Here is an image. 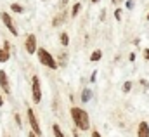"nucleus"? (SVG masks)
<instances>
[{
    "label": "nucleus",
    "mask_w": 149,
    "mask_h": 137,
    "mask_svg": "<svg viewBox=\"0 0 149 137\" xmlns=\"http://www.w3.org/2000/svg\"><path fill=\"white\" fill-rule=\"evenodd\" d=\"M71 116L74 120V125L80 129V130H88L90 127V122H88V113L81 108H71Z\"/></svg>",
    "instance_id": "1"
},
{
    "label": "nucleus",
    "mask_w": 149,
    "mask_h": 137,
    "mask_svg": "<svg viewBox=\"0 0 149 137\" xmlns=\"http://www.w3.org/2000/svg\"><path fill=\"white\" fill-rule=\"evenodd\" d=\"M37 52H38V59H40V63H42V64H45L47 68H50V69L57 68V63L54 61V57H52L45 49H38Z\"/></svg>",
    "instance_id": "2"
},
{
    "label": "nucleus",
    "mask_w": 149,
    "mask_h": 137,
    "mask_svg": "<svg viewBox=\"0 0 149 137\" xmlns=\"http://www.w3.org/2000/svg\"><path fill=\"white\" fill-rule=\"evenodd\" d=\"M31 94H33V103H40L42 101V87H40V78L33 76L31 80Z\"/></svg>",
    "instance_id": "3"
},
{
    "label": "nucleus",
    "mask_w": 149,
    "mask_h": 137,
    "mask_svg": "<svg viewBox=\"0 0 149 137\" xmlns=\"http://www.w3.org/2000/svg\"><path fill=\"white\" fill-rule=\"evenodd\" d=\"M28 120H30V125H31L33 132H35L37 136H40V134H42V129H40V125H38V120H37V116H35V113H33L31 108L28 109Z\"/></svg>",
    "instance_id": "4"
},
{
    "label": "nucleus",
    "mask_w": 149,
    "mask_h": 137,
    "mask_svg": "<svg viewBox=\"0 0 149 137\" xmlns=\"http://www.w3.org/2000/svg\"><path fill=\"white\" fill-rule=\"evenodd\" d=\"M2 21H3V24L9 28V31L12 35H17V30H16V26H14V21H12V17L7 14V12H2Z\"/></svg>",
    "instance_id": "5"
},
{
    "label": "nucleus",
    "mask_w": 149,
    "mask_h": 137,
    "mask_svg": "<svg viewBox=\"0 0 149 137\" xmlns=\"http://www.w3.org/2000/svg\"><path fill=\"white\" fill-rule=\"evenodd\" d=\"M26 52L28 54L37 52V36L35 35H28L26 36Z\"/></svg>",
    "instance_id": "6"
},
{
    "label": "nucleus",
    "mask_w": 149,
    "mask_h": 137,
    "mask_svg": "<svg viewBox=\"0 0 149 137\" xmlns=\"http://www.w3.org/2000/svg\"><path fill=\"white\" fill-rule=\"evenodd\" d=\"M0 87H2V90H5V94H9V92H10L9 78H7V75H5V71H0Z\"/></svg>",
    "instance_id": "7"
},
{
    "label": "nucleus",
    "mask_w": 149,
    "mask_h": 137,
    "mask_svg": "<svg viewBox=\"0 0 149 137\" xmlns=\"http://www.w3.org/2000/svg\"><path fill=\"white\" fill-rule=\"evenodd\" d=\"M137 137H149V125L146 122H141L139 125V132H137Z\"/></svg>",
    "instance_id": "8"
},
{
    "label": "nucleus",
    "mask_w": 149,
    "mask_h": 137,
    "mask_svg": "<svg viewBox=\"0 0 149 137\" xmlns=\"http://www.w3.org/2000/svg\"><path fill=\"white\" fill-rule=\"evenodd\" d=\"M101 57H102V50H99V49H97V50H94V52H92L90 61H94V63H95V61H99Z\"/></svg>",
    "instance_id": "9"
},
{
    "label": "nucleus",
    "mask_w": 149,
    "mask_h": 137,
    "mask_svg": "<svg viewBox=\"0 0 149 137\" xmlns=\"http://www.w3.org/2000/svg\"><path fill=\"white\" fill-rule=\"evenodd\" d=\"M5 61H9V50L0 49V63H5Z\"/></svg>",
    "instance_id": "10"
},
{
    "label": "nucleus",
    "mask_w": 149,
    "mask_h": 137,
    "mask_svg": "<svg viewBox=\"0 0 149 137\" xmlns=\"http://www.w3.org/2000/svg\"><path fill=\"white\" fill-rule=\"evenodd\" d=\"M52 130H54V136H56V137H64V134L61 132V129H59V125H57V123H54V125H52Z\"/></svg>",
    "instance_id": "11"
},
{
    "label": "nucleus",
    "mask_w": 149,
    "mask_h": 137,
    "mask_svg": "<svg viewBox=\"0 0 149 137\" xmlns=\"http://www.w3.org/2000/svg\"><path fill=\"white\" fill-rule=\"evenodd\" d=\"M88 99H90V90H88V89H83V92H81V101H83V103H88Z\"/></svg>",
    "instance_id": "12"
},
{
    "label": "nucleus",
    "mask_w": 149,
    "mask_h": 137,
    "mask_svg": "<svg viewBox=\"0 0 149 137\" xmlns=\"http://www.w3.org/2000/svg\"><path fill=\"white\" fill-rule=\"evenodd\" d=\"M70 43V36H68V33H61V45H68Z\"/></svg>",
    "instance_id": "13"
},
{
    "label": "nucleus",
    "mask_w": 149,
    "mask_h": 137,
    "mask_svg": "<svg viewBox=\"0 0 149 137\" xmlns=\"http://www.w3.org/2000/svg\"><path fill=\"white\" fill-rule=\"evenodd\" d=\"M10 9H12V12H23V5H19V3H12Z\"/></svg>",
    "instance_id": "14"
},
{
    "label": "nucleus",
    "mask_w": 149,
    "mask_h": 137,
    "mask_svg": "<svg viewBox=\"0 0 149 137\" xmlns=\"http://www.w3.org/2000/svg\"><path fill=\"white\" fill-rule=\"evenodd\" d=\"M80 7H81L80 3H74V5H73V9H71V16H76V14L80 12Z\"/></svg>",
    "instance_id": "15"
},
{
    "label": "nucleus",
    "mask_w": 149,
    "mask_h": 137,
    "mask_svg": "<svg viewBox=\"0 0 149 137\" xmlns=\"http://www.w3.org/2000/svg\"><path fill=\"white\" fill-rule=\"evenodd\" d=\"M130 89H132V82H125L123 83V92H128Z\"/></svg>",
    "instance_id": "16"
},
{
    "label": "nucleus",
    "mask_w": 149,
    "mask_h": 137,
    "mask_svg": "<svg viewBox=\"0 0 149 137\" xmlns=\"http://www.w3.org/2000/svg\"><path fill=\"white\" fill-rule=\"evenodd\" d=\"M114 17H116L118 21L121 19V10H120V9H116V12H114Z\"/></svg>",
    "instance_id": "17"
},
{
    "label": "nucleus",
    "mask_w": 149,
    "mask_h": 137,
    "mask_svg": "<svg viewBox=\"0 0 149 137\" xmlns=\"http://www.w3.org/2000/svg\"><path fill=\"white\" fill-rule=\"evenodd\" d=\"M125 5H127V9H132V7H134V2H130V0H128Z\"/></svg>",
    "instance_id": "18"
},
{
    "label": "nucleus",
    "mask_w": 149,
    "mask_h": 137,
    "mask_svg": "<svg viewBox=\"0 0 149 137\" xmlns=\"http://www.w3.org/2000/svg\"><path fill=\"white\" fill-rule=\"evenodd\" d=\"M144 57L149 61V49H144Z\"/></svg>",
    "instance_id": "19"
},
{
    "label": "nucleus",
    "mask_w": 149,
    "mask_h": 137,
    "mask_svg": "<svg viewBox=\"0 0 149 137\" xmlns=\"http://www.w3.org/2000/svg\"><path fill=\"white\" fill-rule=\"evenodd\" d=\"M3 49H5V50H9V49H10V43H9V42H5V43H3Z\"/></svg>",
    "instance_id": "20"
},
{
    "label": "nucleus",
    "mask_w": 149,
    "mask_h": 137,
    "mask_svg": "<svg viewBox=\"0 0 149 137\" xmlns=\"http://www.w3.org/2000/svg\"><path fill=\"white\" fill-rule=\"evenodd\" d=\"M92 137H101V134L99 132H92Z\"/></svg>",
    "instance_id": "21"
},
{
    "label": "nucleus",
    "mask_w": 149,
    "mask_h": 137,
    "mask_svg": "<svg viewBox=\"0 0 149 137\" xmlns=\"http://www.w3.org/2000/svg\"><path fill=\"white\" fill-rule=\"evenodd\" d=\"M28 137H37V134H35V132H33V130H31V132H30V134H28Z\"/></svg>",
    "instance_id": "22"
},
{
    "label": "nucleus",
    "mask_w": 149,
    "mask_h": 137,
    "mask_svg": "<svg viewBox=\"0 0 149 137\" xmlns=\"http://www.w3.org/2000/svg\"><path fill=\"white\" fill-rule=\"evenodd\" d=\"M2 104H3V99H2V96H0V108H2Z\"/></svg>",
    "instance_id": "23"
},
{
    "label": "nucleus",
    "mask_w": 149,
    "mask_h": 137,
    "mask_svg": "<svg viewBox=\"0 0 149 137\" xmlns=\"http://www.w3.org/2000/svg\"><path fill=\"white\" fill-rule=\"evenodd\" d=\"M90 2H94V3H97V2H99V0H90Z\"/></svg>",
    "instance_id": "24"
},
{
    "label": "nucleus",
    "mask_w": 149,
    "mask_h": 137,
    "mask_svg": "<svg viewBox=\"0 0 149 137\" xmlns=\"http://www.w3.org/2000/svg\"><path fill=\"white\" fill-rule=\"evenodd\" d=\"M73 136H74V137H78V134H76V132H73Z\"/></svg>",
    "instance_id": "25"
},
{
    "label": "nucleus",
    "mask_w": 149,
    "mask_h": 137,
    "mask_svg": "<svg viewBox=\"0 0 149 137\" xmlns=\"http://www.w3.org/2000/svg\"><path fill=\"white\" fill-rule=\"evenodd\" d=\"M111 2H114V3H116V2H120V0H111Z\"/></svg>",
    "instance_id": "26"
},
{
    "label": "nucleus",
    "mask_w": 149,
    "mask_h": 137,
    "mask_svg": "<svg viewBox=\"0 0 149 137\" xmlns=\"http://www.w3.org/2000/svg\"><path fill=\"white\" fill-rule=\"evenodd\" d=\"M148 21H149V14H148Z\"/></svg>",
    "instance_id": "27"
}]
</instances>
